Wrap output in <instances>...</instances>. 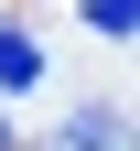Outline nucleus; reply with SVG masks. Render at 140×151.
<instances>
[{
	"label": "nucleus",
	"instance_id": "nucleus-4",
	"mask_svg": "<svg viewBox=\"0 0 140 151\" xmlns=\"http://www.w3.org/2000/svg\"><path fill=\"white\" fill-rule=\"evenodd\" d=\"M0 151H11V119H0Z\"/></svg>",
	"mask_w": 140,
	"mask_h": 151
},
{
	"label": "nucleus",
	"instance_id": "nucleus-2",
	"mask_svg": "<svg viewBox=\"0 0 140 151\" xmlns=\"http://www.w3.org/2000/svg\"><path fill=\"white\" fill-rule=\"evenodd\" d=\"M43 86V43L32 32H0V97H32Z\"/></svg>",
	"mask_w": 140,
	"mask_h": 151
},
{
	"label": "nucleus",
	"instance_id": "nucleus-1",
	"mask_svg": "<svg viewBox=\"0 0 140 151\" xmlns=\"http://www.w3.org/2000/svg\"><path fill=\"white\" fill-rule=\"evenodd\" d=\"M54 151H140V129H129V119H108V108H75V119L54 129Z\"/></svg>",
	"mask_w": 140,
	"mask_h": 151
},
{
	"label": "nucleus",
	"instance_id": "nucleus-3",
	"mask_svg": "<svg viewBox=\"0 0 140 151\" xmlns=\"http://www.w3.org/2000/svg\"><path fill=\"white\" fill-rule=\"evenodd\" d=\"M75 11H86L97 32H140V0H75Z\"/></svg>",
	"mask_w": 140,
	"mask_h": 151
}]
</instances>
